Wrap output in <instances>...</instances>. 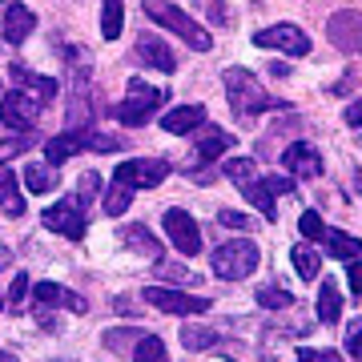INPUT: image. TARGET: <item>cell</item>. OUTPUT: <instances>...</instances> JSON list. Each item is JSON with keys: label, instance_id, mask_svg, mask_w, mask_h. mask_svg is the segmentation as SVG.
Segmentation results:
<instances>
[{"label": "cell", "instance_id": "obj_1", "mask_svg": "<svg viewBox=\"0 0 362 362\" xmlns=\"http://www.w3.org/2000/svg\"><path fill=\"white\" fill-rule=\"evenodd\" d=\"M221 85H226V101H230L238 121H254V117L266 113V109H286V101H274L270 93L258 85V77L242 65L226 69V73H221Z\"/></svg>", "mask_w": 362, "mask_h": 362}, {"label": "cell", "instance_id": "obj_2", "mask_svg": "<svg viewBox=\"0 0 362 362\" xmlns=\"http://www.w3.org/2000/svg\"><path fill=\"white\" fill-rule=\"evenodd\" d=\"M145 16L157 21L161 28H169V33H177V37L185 40L194 52H209V49H214V33H209L206 25H197L194 16H185L181 8H173L169 0H145Z\"/></svg>", "mask_w": 362, "mask_h": 362}, {"label": "cell", "instance_id": "obj_3", "mask_svg": "<svg viewBox=\"0 0 362 362\" xmlns=\"http://www.w3.org/2000/svg\"><path fill=\"white\" fill-rule=\"evenodd\" d=\"M262 250L250 242V238H233V242H221L214 254H209V270L226 278V282H238V278H250L258 270Z\"/></svg>", "mask_w": 362, "mask_h": 362}, {"label": "cell", "instance_id": "obj_4", "mask_svg": "<svg viewBox=\"0 0 362 362\" xmlns=\"http://www.w3.org/2000/svg\"><path fill=\"white\" fill-rule=\"evenodd\" d=\"M161 105H165V89H157L149 81L133 77L129 85H125V101L113 105L109 117H117L121 125H145V121L153 117V109H161Z\"/></svg>", "mask_w": 362, "mask_h": 362}, {"label": "cell", "instance_id": "obj_5", "mask_svg": "<svg viewBox=\"0 0 362 362\" xmlns=\"http://www.w3.org/2000/svg\"><path fill=\"white\" fill-rule=\"evenodd\" d=\"M141 302L153 306V310H161V314H177V318H194V314H206L209 306H214L209 298L185 294V290H177V286H145Z\"/></svg>", "mask_w": 362, "mask_h": 362}, {"label": "cell", "instance_id": "obj_6", "mask_svg": "<svg viewBox=\"0 0 362 362\" xmlns=\"http://www.w3.org/2000/svg\"><path fill=\"white\" fill-rule=\"evenodd\" d=\"M40 221H45V230L61 233V238H69V242H81V238H85V230H89L85 202H81L77 194L65 197V202H57V206H49L45 214H40Z\"/></svg>", "mask_w": 362, "mask_h": 362}, {"label": "cell", "instance_id": "obj_7", "mask_svg": "<svg viewBox=\"0 0 362 362\" xmlns=\"http://www.w3.org/2000/svg\"><path fill=\"white\" fill-rule=\"evenodd\" d=\"M242 194L254 209H258L266 221L278 218V197L282 194H294V177H278V173H266V177H254L242 185Z\"/></svg>", "mask_w": 362, "mask_h": 362}, {"label": "cell", "instance_id": "obj_8", "mask_svg": "<svg viewBox=\"0 0 362 362\" xmlns=\"http://www.w3.org/2000/svg\"><path fill=\"white\" fill-rule=\"evenodd\" d=\"M40 113H45V105H40L37 97L21 93V89H13V93L0 97V121H4L13 133H28L40 121Z\"/></svg>", "mask_w": 362, "mask_h": 362}, {"label": "cell", "instance_id": "obj_9", "mask_svg": "<svg viewBox=\"0 0 362 362\" xmlns=\"http://www.w3.org/2000/svg\"><path fill=\"white\" fill-rule=\"evenodd\" d=\"M165 233H169V242H173V250L177 254H185V258H197L202 254V226L194 221V214H185V209H165Z\"/></svg>", "mask_w": 362, "mask_h": 362}, {"label": "cell", "instance_id": "obj_10", "mask_svg": "<svg viewBox=\"0 0 362 362\" xmlns=\"http://www.w3.org/2000/svg\"><path fill=\"white\" fill-rule=\"evenodd\" d=\"M133 194H137V161H121V165L113 169V177H109V189H105L101 206L109 218H117V214H125L133 202Z\"/></svg>", "mask_w": 362, "mask_h": 362}, {"label": "cell", "instance_id": "obj_11", "mask_svg": "<svg viewBox=\"0 0 362 362\" xmlns=\"http://www.w3.org/2000/svg\"><path fill=\"white\" fill-rule=\"evenodd\" d=\"M254 45L270 52H286V57H306L310 52V37L298 25H274V28H258L254 33Z\"/></svg>", "mask_w": 362, "mask_h": 362}, {"label": "cell", "instance_id": "obj_12", "mask_svg": "<svg viewBox=\"0 0 362 362\" xmlns=\"http://www.w3.org/2000/svg\"><path fill=\"white\" fill-rule=\"evenodd\" d=\"M326 37L338 52H362V13L358 8H342L326 21Z\"/></svg>", "mask_w": 362, "mask_h": 362}, {"label": "cell", "instance_id": "obj_13", "mask_svg": "<svg viewBox=\"0 0 362 362\" xmlns=\"http://www.w3.org/2000/svg\"><path fill=\"white\" fill-rule=\"evenodd\" d=\"M282 165L290 177H302V181H314V177H322V153L314 149V145L306 141H290L282 149Z\"/></svg>", "mask_w": 362, "mask_h": 362}, {"label": "cell", "instance_id": "obj_14", "mask_svg": "<svg viewBox=\"0 0 362 362\" xmlns=\"http://www.w3.org/2000/svg\"><path fill=\"white\" fill-rule=\"evenodd\" d=\"M133 61H141V65L157 69V73H177V57H173V49H169L165 40L149 37V33H141V37L133 40Z\"/></svg>", "mask_w": 362, "mask_h": 362}, {"label": "cell", "instance_id": "obj_15", "mask_svg": "<svg viewBox=\"0 0 362 362\" xmlns=\"http://www.w3.org/2000/svg\"><path fill=\"white\" fill-rule=\"evenodd\" d=\"M0 13H4V21H0V37H4V45H25V40L33 37V28H37L33 8H25V4H4Z\"/></svg>", "mask_w": 362, "mask_h": 362}, {"label": "cell", "instance_id": "obj_16", "mask_svg": "<svg viewBox=\"0 0 362 362\" xmlns=\"http://www.w3.org/2000/svg\"><path fill=\"white\" fill-rule=\"evenodd\" d=\"M209 121V113H206V105H173L165 117H161V129L165 133H173V137H181V133H194V129H202Z\"/></svg>", "mask_w": 362, "mask_h": 362}, {"label": "cell", "instance_id": "obj_17", "mask_svg": "<svg viewBox=\"0 0 362 362\" xmlns=\"http://www.w3.org/2000/svg\"><path fill=\"white\" fill-rule=\"evenodd\" d=\"M226 149H233V137L206 121V125H202V137L194 141V161H197V165H214Z\"/></svg>", "mask_w": 362, "mask_h": 362}, {"label": "cell", "instance_id": "obj_18", "mask_svg": "<svg viewBox=\"0 0 362 362\" xmlns=\"http://www.w3.org/2000/svg\"><path fill=\"white\" fill-rule=\"evenodd\" d=\"M8 77L13 81H21V93H28V97H37L40 105H49L57 93H61V85L52 77H40V73H33V69H25V65H13L8 69Z\"/></svg>", "mask_w": 362, "mask_h": 362}, {"label": "cell", "instance_id": "obj_19", "mask_svg": "<svg viewBox=\"0 0 362 362\" xmlns=\"http://www.w3.org/2000/svg\"><path fill=\"white\" fill-rule=\"evenodd\" d=\"M121 242L133 250V254H141V258H153L161 262L165 258V250H161V242H157L153 233L145 230V226H121Z\"/></svg>", "mask_w": 362, "mask_h": 362}, {"label": "cell", "instance_id": "obj_20", "mask_svg": "<svg viewBox=\"0 0 362 362\" xmlns=\"http://www.w3.org/2000/svg\"><path fill=\"white\" fill-rule=\"evenodd\" d=\"M21 181H25L28 194H52V189L61 185V177H57V165H49V161H28L25 173H21Z\"/></svg>", "mask_w": 362, "mask_h": 362}, {"label": "cell", "instance_id": "obj_21", "mask_svg": "<svg viewBox=\"0 0 362 362\" xmlns=\"http://www.w3.org/2000/svg\"><path fill=\"white\" fill-rule=\"evenodd\" d=\"M322 246L330 250L334 258H342V262H362V242L354 238V233H346V230H326Z\"/></svg>", "mask_w": 362, "mask_h": 362}, {"label": "cell", "instance_id": "obj_22", "mask_svg": "<svg viewBox=\"0 0 362 362\" xmlns=\"http://www.w3.org/2000/svg\"><path fill=\"white\" fill-rule=\"evenodd\" d=\"M21 177H13V169L0 165V209L8 214V218H21L25 214V194H21Z\"/></svg>", "mask_w": 362, "mask_h": 362}, {"label": "cell", "instance_id": "obj_23", "mask_svg": "<svg viewBox=\"0 0 362 362\" xmlns=\"http://www.w3.org/2000/svg\"><path fill=\"white\" fill-rule=\"evenodd\" d=\"M338 318H342V294H338L334 278H326V282L318 286V322L334 326Z\"/></svg>", "mask_w": 362, "mask_h": 362}, {"label": "cell", "instance_id": "obj_24", "mask_svg": "<svg viewBox=\"0 0 362 362\" xmlns=\"http://www.w3.org/2000/svg\"><path fill=\"white\" fill-rule=\"evenodd\" d=\"M33 298H37V322L40 326H52V306H57V302H65V290H61V286L57 282H37L33 286Z\"/></svg>", "mask_w": 362, "mask_h": 362}, {"label": "cell", "instance_id": "obj_25", "mask_svg": "<svg viewBox=\"0 0 362 362\" xmlns=\"http://www.w3.org/2000/svg\"><path fill=\"white\" fill-rule=\"evenodd\" d=\"M145 330H133V326H117V330H105V350H113V354H133V346L141 342Z\"/></svg>", "mask_w": 362, "mask_h": 362}, {"label": "cell", "instance_id": "obj_26", "mask_svg": "<svg viewBox=\"0 0 362 362\" xmlns=\"http://www.w3.org/2000/svg\"><path fill=\"white\" fill-rule=\"evenodd\" d=\"M165 177H169V161H161V157L137 161V185H141V189H157Z\"/></svg>", "mask_w": 362, "mask_h": 362}, {"label": "cell", "instance_id": "obj_27", "mask_svg": "<svg viewBox=\"0 0 362 362\" xmlns=\"http://www.w3.org/2000/svg\"><path fill=\"white\" fill-rule=\"evenodd\" d=\"M290 262H294V270H298L302 282H314L318 270H322V258H318L310 246H294V250H290Z\"/></svg>", "mask_w": 362, "mask_h": 362}, {"label": "cell", "instance_id": "obj_28", "mask_svg": "<svg viewBox=\"0 0 362 362\" xmlns=\"http://www.w3.org/2000/svg\"><path fill=\"white\" fill-rule=\"evenodd\" d=\"M125 16V8H121V0H101V37L105 40H117L121 37V21Z\"/></svg>", "mask_w": 362, "mask_h": 362}, {"label": "cell", "instance_id": "obj_29", "mask_svg": "<svg viewBox=\"0 0 362 362\" xmlns=\"http://www.w3.org/2000/svg\"><path fill=\"white\" fill-rule=\"evenodd\" d=\"M129 358H133V362H165V338H157V334H141V342L133 346Z\"/></svg>", "mask_w": 362, "mask_h": 362}, {"label": "cell", "instance_id": "obj_30", "mask_svg": "<svg viewBox=\"0 0 362 362\" xmlns=\"http://www.w3.org/2000/svg\"><path fill=\"white\" fill-rule=\"evenodd\" d=\"M221 173H226L233 185H246V181L258 177V165H254V157H230V161L221 165Z\"/></svg>", "mask_w": 362, "mask_h": 362}, {"label": "cell", "instance_id": "obj_31", "mask_svg": "<svg viewBox=\"0 0 362 362\" xmlns=\"http://www.w3.org/2000/svg\"><path fill=\"white\" fill-rule=\"evenodd\" d=\"M214 342H218V334H214L209 326H194V322H189L185 330H181V346H185V350H209Z\"/></svg>", "mask_w": 362, "mask_h": 362}, {"label": "cell", "instance_id": "obj_32", "mask_svg": "<svg viewBox=\"0 0 362 362\" xmlns=\"http://www.w3.org/2000/svg\"><path fill=\"white\" fill-rule=\"evenodd\" d=\"M258 306H266V310H290V306H294V294H290V290H278V286H262Z\"/></svg>", "mask_w": 362, "mask_h": 362}, {"label": "cell", "instance_id": "obj_33", "mask_svg": "<svg viewBox=\"0 0 362 362\" xmlns=\"http://www.w3.org/2000/svg\"><path fill=\"white\" fill-rule=\"evenodd\" d=\"M298 233H302L306 242H322V238H326V226H322V218H318L314 209H302V218H298Z\"/></svg>", "mask_w": 362, "mask_h": 362}, {"label": "cell", "instance_id": "obj_34", "mask_svg": "<svg viewBox=\"0 0 362 362\" xmlns=\"http://www.w3.org/2000/svg\"><path fill=\"white\" fill-rule=\"evenodd\" d=\"M28 145H33V133H13V137H4V141H0V165L13 161V157H21Z\"/></svg>", "mask_w": 362, "mask_h": 362}, {"label": "cell", "instance_id": "obj_35", "mask_svg": "<svg viewBox=\"0 0 362 362\" xmlns=\"http://www.w3.org/2000/svg\"><path fill=\"white\" fill-rule=\"evenodd\" d=\"M194 8L206 16L209 25H230V13H226V0H194Z\"/></svg>", "mask_w": 362, "mask_h": 362}, {"label": "cell", "instance_id": "obj_36", "mask_svg": "<svg viewBox=\"0 0 362 362\" xmlns=\"http://www.w3.org/2000/svg\"><path fill=\"white\" fill-rule=\"evenodd\" d=\"M157 278H165L169 286H185V282H194V274L185 270V266H177V262H157Z\"/></svg>", "mask_w": 362, "mask_h": 362}, {"label": "cell", "instance_id": "obj_37", "mask_svg": "<svg viewBox=\"0 0 362 362\" xmlns=\"http://www.w3.org/2000/svg\"><path fill=\"white\" fill-rule=\"evenodd\" d=\"M346 354L354 362H362V318H354L350 330H346Z\"/></svg>", "mask_w": 362, "mask_h": 362}, {"label": "cell", "instance_id": "obj_38", "mask_svg": "<svg viewBox=\"0 0 362 362\" xmlns=\"http://www.w3.org/2000/svg\"><path fill=\"white\" fill-rule=\"evenodd\" d=\"M218 221L221 226H230V230H254V221H250L246 214H238V209H221Z\"/></svg>", "mask_w": 362, "mask_h": 362}, {"label": "cell", "instance_id": "obj_39", "mask_svg": "<svg viewBox=\"0 0 362 362\" xmlns=\"http://www.w3.org/2000/svg\"><path fill=\"white\" fill-rule=\"evenodd\" d=\"M25 294H28V274H13V286H8V302H13V306H21V302H25Z\"/></svg>", "mask_w": 362, "mask_h": 362}, {"label": "cell", "instance_id": "obj_40", "mask_svg": "<svg viewBox=\"0 0 362 362\" xmlns=\"http://www.w3.org/2000/svg\"><path fill=\"white\" fill-rule=\"evenodd\" d=\"M298 358H306V362H342V354H338V350H302Z\"/></svg>", "mask_w": 362, "mask_h": 362}, {"label": "cell", "instance_id": "obj_41", "mask_svg": "<svg viewBox=\"0 0 362 362\" xmlns=\"http://www.w3.org/2000/svg\"><path fill=\"white\" fill-rule=\"evenodd\" d=\"M346 282H350V294L362 298V262H350L346 266Z\"/></svg>", "mask_w": 362, "mask_h": 362}, {"label": "cell", "instance_id": "obj_42", "mask_svg": "<svg viewBox=\"0 0 362 362\" xmlns=\"http://www.w3.org/2000/svg\"><path fill=\"white\" fill-rule=\"evenodd\" d=\"M97 185H101V177H97V173H85V177H81V189H77V197H81V202H89V197L97 194Z\"/></svg>", "mask_w": 362, "mask_h": 362}, {"label": "cell", "instance_id": "obj_43", "mask_svg": "<svg viewBox=\"0 0 362 362\" xmlns=\"http://www.w3.org/2000/svg\"><path fill=\"white\" fill-rule=\"evenodd\" d=\"M342 121H346L350 129H362V101L346 105V113H342Z\"/></svg>", "mask_w": 362, "mask_h": 362}, {"label": "cell", "instance_id": "obj_44", "mask_svg": "<svg viewBox=\"0 0 362 362\" xmlns=\"http://www.w3.org/2000/svg\"><path fill=\"white\" fill-rule=\"evenodd\" d=\"M4 266H13V250L8 246H0V270H4Z\"/></svg>", "mask_w": 362, "mask_h": 362}, {"label": "cell", "instance_id": "obj_45", "mask_svg": "<svg viewBox=\"0 0 362 362\" xmlns=\"http://www.w3.org/2000/svg\"><path fill=\"white\" fill-rule=\"evenodd\" d=\"M0 362H21L16 354H8V350H0Z\"/></svg>", "mask_w": 362, "mask_h": 362}, {"label": "cell", "instance_id": "obj_46", "mask_svg": "<svg viewBox=\"0 0 362 362\" xmlns=\"http://www.w3.org/2000/svg\"><path fill=\"white\" fill-rule=\"evenodd\" d=\"M358 194H362V177H358Z\"/></svg>", "mask_w": 362, "mask_h": 362}, {"label": "cell", "instance_id": "obj_47", "mask_svg": "<svg viewBox=\"0 0 362 362\" xmlns=\"http://www.w3.org/2000/svg\"><path fill=\"white\" fill-rule=\"evenodd\" d=\"M0 302H4V294H0Z\"/></svg>", "mask_w": 362, "mask_h": 362}, {"label": "cell", "instance_id": "obj_48", "mask_svg": "<svg viewBox=\"0 0 362 362\" xmlns=\"http://www.w3.org/2000/svg\"><path fill=\"white\" fill-rule=\"evenodd\" d=\"M254 4H262V0H254Z\"/></svg>", "mask_w": 362, "mask_h": 362}, {"label": "cell", "instance_id": "obj_49", "mask_svg": "<svg viewBox=\"0 0 362 362\" xmlns=\"http://www.w3.org/2000/svg\"><path fill=\"white\" fill-rule=\"evenodd\" d=\"M298 362H306V358H298Z\"/></svg>", "mask_w": 362, "mask_h": 362}]
</instances>
